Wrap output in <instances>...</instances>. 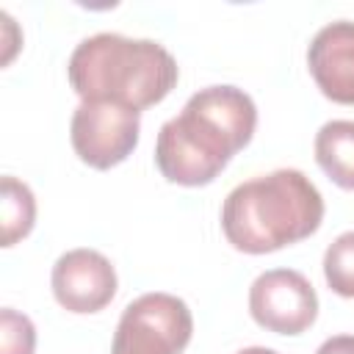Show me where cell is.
Segmentation results:
<instances>
[{"instance_id": "30bf717a", "label": "cell", "mask_w": 354, "mask_h": 354, "mask_svg": "<svg viewBox=\"0 0 354 354\" xmlns=\"http://www.w3.org/2000/svg\"><path fill=\"white\" fill-rule=\"evenodd\" d=\"M36 221V196L33 191L17 180V177H3L0 180V227H3V246H14L22 241Z\"/></svg>"}, {"instance_id": "277c9868", "label": "cell", "mask_w": 354, "mask_h": 354, "mask_svg": "<svg viewBox=\"0 0 354 354\" xmlns=\"http://www.w3.org/2000/svg\"><path fill=\"white\" fill-rule=\"evenodd\" d=\"M194 335V315L180 296L144 293L119 318L111 354H183Z\"/></svg>"}, {"instance_id": "6da1fadb", "label": "cell", "mask_w": 354, "mask_h": 354, "mask_svg": "<svg viewBox=\"0 0 354 354\" xmlns=\"http://www.w3.org/2000/svg\"><path fill=\"white\" fill-rule=\"evenodd\" d=\"M257 124V108L243 88L207 86L169 119L155 141V163L169 183L207 185L241 152Z\"/></svg>"}, {"instance_id": "ba28073f", "label": "cell", "mask_w": 354, "mask_h": 354, "mask_svg": "<svg viewBox=\"0 0 354 354\" xmlns=\"http://www.w3.org/2000/svg\"><path fill=\"white\" fill-rule=\"evenodd\" d=\"M307 66L326 100L354 105V22L324 25L310 41Z\"/></svg>"}, {"instance_id": "7a4b0ae2", "label": "cell", "mask_w": 354, "mask_h": 354, "mask_svg": "<svg viewBox=\"0 0 354 354\" xmlns=\"http://www.w3.org/2000/svg\"><path fill=\"white\" fill-rule=\"evenodd\" d=\"M324 221V196L299 169H277L235 185L221 205L224 238L246 254H266L310 238Z\"/></svg>"}, {"instance_id": "5b68a950", "label": "cell", "mask_w": 354, "mask_h": 354, "mask_svg": "<svg viewBox=\"0 0 354 354\" xmlns=\"http://www.w3.org/2000/svg\"><path fill=\"white\" fill-rule=\"evenodd\" d=\"M141 111L119 102H80L72 113L69 138L75 155L91 169H113L138 144Z\"/></svg>"}, {"instance_id": "52a82bcc", "label": "cell", "mask_w": 354, "mask_h": 354, "mask_svg": "<svg viewBox=\"0 0 354 354\" xmlns=\"http://www.w3.org/2000/svg\"><path fill=\"white\" fill-rule=\"evenodd\" d=\"M50 285L64 310L77 315L100 313L116 296V271L94 249H69L55 260Z\"/></svg>"}, {"instance_id": "3957f363", "label": "cell", "mask_w": 354, "mask_h": 354, "mask_svg": "<svg viewBox=\"0 0 354 354\" xmlns=\"http://www.w3.org/2000/svg\"><path fill=\"white\" fill-rule=\"evenodd\" d=\"M66 75L80 102H119L141 111L169 97L180 69L174 55L152 39L97 33L72 50Z\"/></svg>"}, {"instance_id": "7c38bea8", "label": "cell", "mask_w": 354, "mask_h": 354, "mask_svg": "<svg viewBox=\"0 0 354 354\" xmlns=\"http://www.w3.org/2000/svg\"><path fill=\"white\" fill-rule=\"evenodd\" d=\"M36 326L25 313L11 307L0 310V354H33Z\"/></svg>"}, {"instance_id": "4fadbf2b", "label": "cell", "mask_w": 354, "mask_h": 354, "mask_svg": "<svg viewBox=\"0 0 354 354\" xmlns=\"http://www.w3.org/2000/svg\"><path fill=\"white\" fill-rule=\"evenodd\" d=\"M315 354H354V335H335L324 340Z\"/></svg>"}, {"instance_id": "8992f818", "label": "cell", "mask_w": 354, "mask_h": 354, "mask_svg": "<svg viewBox=\"0 0 354 354\" xmlns=\"http://www.w3.org/2000/svg\"><path fill=\"white\" fill-rule=\"evenodd\" d=\"M249 313L274 335H301L318 318V296L301 271L271 268L252 282Z\"/></svg>"}, {"instance_id": "8fae6325", "label": "cell", "mask_w": 354, "mask_h": 354, "mask_svg": "<svg viewBox=\"0 0 354 354\" xmlns=\"http://www.w3.org/2000/svg\"><path fill=\"white\" fill-rule=\"evenodd\" d=\"M324 277L329 290L354 299V230L337 235L324 252Z\"/></svg>"}, {"instance_id": "9c48e42d", "label": "cell", "mask_w": 354, "mask_h": 354, "mask_svg": "<svg viewBox=\"0 0 354 354\" xmlns=\"http://www.w3.org/2000/svg\"><path fill=\"white\" fill-rule=\"evenodd\" d=\"M315 163L340 188L354 191V122L332 119L315 133Z\"/></svg>"}, {"instance_id": "5bb4252c", "label": "cell", "mask_w": 354, "mask_h": 354, "mask_svg": "<svg viewBox=\"0 0 354 354\" xmlns=\"http://www.w3.org/2000/svg\"><path fill=\"white\" fill-rule=\"evenodd\" d=\"M238 354H277V351L274 348H266V346H249V348H243Z\"/></svg>"}]
</instances>
